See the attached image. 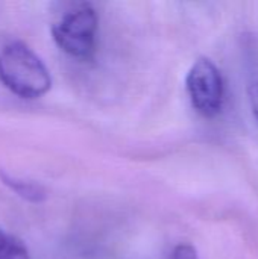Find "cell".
Segmentation results:
<instances>
[{
    "label": "cell",
    "instance_id": "1",
    "mask_svg": "<svg viewBox=\"0 0 258 259\" xmlns=\"http://www.w3.org/2000/svg\"><path fill=\"white\" fill-rule=\"evenodd\" d=\"M0 82L21 99H38L52 87L44 62L20 41H12L0 50Z\"/></svg>",
    "mask_w": 258,
    "mask_h": 259
},
{
    "label": "cell",
    "instance_id": "2",
    "mask_svg": "<svg viewBox=\"0 0 258 259\" xmlns=\"http://www.w3.org/2000/svg\"><path fill=\"white\" fill-rule=\"evenodd\" d=\"M97 26L96 9L88 3H82L65 12L52 26V36L56 46L67 55L78 59H88L96 49Z\"/></svg>",
    "mask_w": 258,
    "mask_h": 259
},
{
    "label": "cell",
    "instance_id": "3",
    "mask_svg": "<svg viewBox=\"0 0 258 259\" xmlns=\"http://www.w3.org/2000/svg\"><path fill=\"white\" fill-rule=\"evenodd\" d=\"M186 87L193 108L204 117H216L224 106L225 85L217 65L210 58H198L190 67Z\"/></svg>",
    "mask_w": 258,
    "mask_h": 259
},
{
    "label": "cell",
    "instance_id": "4",
    "mask_svg": "<svg viewBox=\"0 0 258 259\" xmlns=\"http://www.w3.org/2000/svg\"><path fill=\"white\" fill-rule=\"evenodd\" d=\"M0 179L11 191H14L17 196H20L21 199H24L27 202L40 203L46 199V191L38 184H33L30 181H23L18 178H12L6 173H0Z\"/></svg>",
    "mask_w": 258,
    "mask_h": 259
},
{
    "label": "cell",
    "instance_id": "5",
    "mask_svg": "<svg viewBox=\"0 0 258 259\" xmlns=\"http://www.w3.org/2000/svg\"><path fill=\"white\" fill-rule=\"evenodd\" d=\"M0 259H29L23 241L0 229Z\"/></svg>",
    "mask_w": 258,
    "mask_h": 259
},
{
    "label": "cell",
    "instance_id": "6",
    "mask_svg": "<svg viewBox=\"0 0 258 259\" xmlns=\"http://www.w3.org/2000/svg\"><path fill=\"white\" fill-rule=\"evenodd\" d=\"M170 259H198V252L192 244H179L173 249Z\"/></svg>",
    "mask_w": 258,
    "mask_h": 259
},
{
    "label": "cell",
    "instance_id": "7",
    "mask_svg": "<svg viewBox=\"0 0 258 259\" xmlns=\"http://www.w3.org/2000/svg\"><path fill=\"white\" fill-rule=\"evenodd\" d=\"M248 96H249V103H251V109L254 117L258 121V76L252 79V82L249 83L248 88Z\"/></svg>",
    "mask_w": 258,
    "mask_h": 259
}]
</instances>
